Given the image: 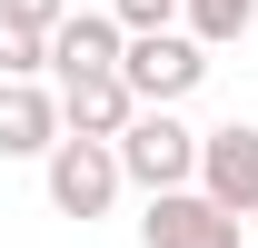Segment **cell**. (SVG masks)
Segmentation results:
<instances>
[{"label": "cell", "instance_id": "6da1fadb", "mask_svg": "<svg viewBox=\"0 0 258 248\" xmlns=\"http://www.w3.org/2000/svg\"><path fill=\"white\" fill-rule=\"evenodd\" d=\"M119 179L149 189V199H169V189H199V129L179 119V109H139L119 139Z\"/></svg>", "mask_w": 258, "mask_h": 248}, {"label": "cell", "instance_id": "7a4b0ae2", "mask_svg": "<svg viewBox=\"0 0 258 248\" xmlns=\"http://www.w3.org/2000/svg\"><path fill=\"white\" fill-rule=\"evenodd\" d=\"M199 80H209V50H199L189 30H159V40H129L119 50V90L139 99V109H179Z\"/></svg>", "mask_w": 258, "mask_h": 248}, {"label": "cell", "instance_id": "3957f363", "mask_svg": "<svg viewBox=\"0 0 258 248\" xmlns=\"http://www.w3.org/2000/svg\"><path fill=\"white\" fill-rule=\"evenodd\" d=\"M40 179H50V209L60 218H109V199H119V149H99V139H60V149L40 159Z\"/></svg>", "mask_w": 258, "mask_h": 248}, {"label": "cell", "instance_id": "277c9868", "mask_svg": "<svg viewBox=\"0 0 258 248\" xmlns=\"http://www.w3.org/2000/svg\"><path fill=\"white\" fill-rule=\"evenodd\" d=\"M199 199L228 218H258V129L228 119V129H199Z\"/></svg>", "mask_w": 258, "mask_h": 248}, {"label": "cell", "instance_id": "5b68a950", "mask_svg": "<svg viewBox=\"0 0 258 248\" xmlns=\"http://www.w3.org/2000/svg\"><path fill=\"white\" fill-rule=\"evenodd\" d=\"M129 119H139V99L119 90V70H109V80H60V139H99V149H119Z\"/></svg>", "mask_w": 258, "mask_h": 248}, {"label": "cell", "instance_id": "8992f818", "mask_svg": "<svg viewBox=\"0 0 258 248\" xmlns=\"http://www.w3.org/2000/svg\"><path fill=\"white\" fill-rule=\"evenodd\" d=\"M139 238H149V248H238V218L209 209L199 189H169V199H149Z\"/></svg>", "mask_w": 258, "mask_h": 248}, {"label": "cell", "instance_id": "52a82bcc", "mask_svg": "<svg viewBox=\"0 0 258 248\" xmlns=\"http://www.w3.org/2000/svg\"><path fill=\"white\" fill-rule=\"evenodd\" d=\"M119 50H129V30L109 20V10H70L60 30H50V70H60V80H109Z\"/></svg>", "mask_w": 258, "mask_h": 248}, {"label": "cell", "instance_id": "ba28073f", "mask_svg": "<svg viewBox=\"0 0 258 248\" xmlns=\"http://www.w3.org/2000/svg\"><path fill=\"white\" fill-rule=\"evenodd\" d=\"M50 149H60V90L10 80L0 90V159H50Z\"/></svg>", "mask_w": 258, "mask_h": 248}, {"label": "cell", "instance_id": "9c48e42d", "mask_svg": "<svg viewBox=\"0 0 258 248\" xmlns=\"http://www.w3.org/2000/svg\"><path fill=\"white\" fill-rule=\"evenodd\" d=\"M179 20H189V40H199V50H228V40H248L258 0H179Z\"/></svg>", "mask_w": 258, "mask_h": 248}, {"label": "cell", "instance_id": "30bf717a", "mask_svg": "<svg viewBox=\"0 0 258 248\" xmlns=\"http://www.w3.org/2000/svg\"><path fill=\"white\" fill-rule=\"evenodd\" d=\"M40 70H50V40L20 30V20H0V90H10V80H40Z\"/></svg>", "mask_w": 258, "mask_h": 248}, {"label": "cell", "instance_id": "8fae6325", "mask_svg": "<svg viewBox=\"0 0 258 248\" xmlns=\"http://www.w3.org/2000/svg\"><path fill=\"white\" fill-rule=\"evenodd\" d=\"M109 20L129 40H159V30H179V0H109Z\"/></svg>", "mask_w": 258, "mask_h": 248}, {"label": "cell", "instance_id": "7c38bea8", "mask_svg": "<svg viewBox=\"0 0 258 248\" xmlns=\"http://www.w3.org/2000/svg\"><path fill=\"white\" fill-rule=\"evenodd\" d=\"M70 10H80V0H0V20H20V30H40V40L60 30Z\"/></svg>", "mask_w": 258, "mask_h": 248}]
</instances>
